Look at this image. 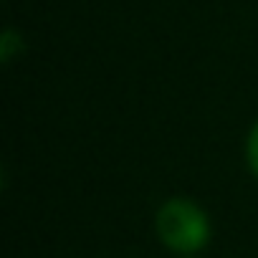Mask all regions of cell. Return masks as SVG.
I'll return each mask as SVG.
<instances>
[{"label":"cell","mask_w":258,"mask_h":258,"mask_svg":"<svg viewBox=\"0 0 258 258\" xmlns=\"http://www.w3.org/2000/svg\"><path fill=\"white\" fill-rule=\"evenodd\" d=\"M160 235L175 250H198L208 240L205 215L185 200H172L160 210Z\"/></svg>","instance_id":"cell-1"},{"label":"cell","mask_w":258,"mask_h":258,"mask_svg":"<svg viewBox=\"0 0 258 258\" xmlns=\"http://www.w3.org/2000/svg\"><path fill=\"white\" fill-rule=\"evenodd\" d=\"M248 157H250V165H253V170L258 172V126L253 129V135H250V145H248Z\"/></svg>","instance_id":"cell-2"},{"label":"cell","mask_w":258,"mask_h":258,"mask_svg":"<svg viewBox=\"0 0 258 258\" xmlns=\"http://www.w3.org/2000/svg\"><path fill=\"white\" fill-rule=\"evenodd\" d=\"M16 46H21V41H16V33L13 31H6L3 33V58H11V53H13Z\"/></svg>","instance_id":"cell-3"}]
</instances>
